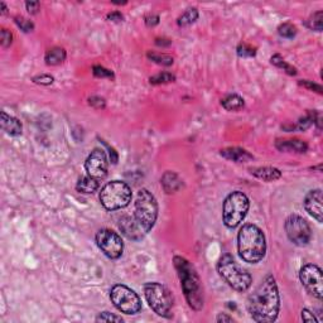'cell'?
I'll list each match as a JSON object with an SVG mask.
<instances>
[{"label": "cell", "instance_id": "6", "mask_svg": "<svg viewBox=\"0 0 323 323\" xmlns=\"http://www.w3.org/2000/svg\"><path fill=\"white\" fill-rule=\"evenodd\" d=\"M144 296L149 307L156 312L158 316L164 318H172L173 296L169 289L161 283L151 282L144 286Z\"/></svg>", "mask_w": 323, "mask_h": 323}, {"label": "cell", "instance_id": "1", "mask_svg": "<svg viewBox=\"0 0 323 323\" xmlns=\"http://www.w3.org/2000/svg\"><path fill=\"white\" fill-rule=\"evenodd\" d=\"M248 311L255 322H274L281 309V297L275 278L268 274L248 298Z\"/></svg>", "mask_w": 323, "mask_h": 323}, {"label": "cell", "instance_id": "29", "mask_svg": "<svg viewBox=\"0 0 323 323\" xmlns=\"http://www.w3.org/2000/svg\"><path fill=\"white\" fill-rule=\"evenodd\" d=\"M278 34L283 38H288V39H292V38H294L297 35L296 25L291 24V23H283V24L279 25Z\"/></svg>", "mask_w": 323, "mask_h": 323}, {"label": "cell", "instance_id": "20", "mask_svg": "<svg viewBox=\"0 0 323 323\" xmlns=\"http://www.w3.org/2000/svg\"><path fill=\"white\" fill-rule=\"evenodd\" d=\"M250 173L255 175L259 179H263L265 182H273L282 177V172L274 167H255L250 168Z\"/></svg>", "mask_w": 323, "mask_h": 323}, {"label": "cell", "instance_id": "44", "mask_svg": "<svg viewBox=\"0 0 323 323\" xmlns=\"http://www.w3.org/2000/svg\"><path fill=\"white\" fill-rule=\"evenodd\" d=\"M170 40L169 39H164V38H157L156 39V44L159 45V47H168L170 45Z\"/></svg>", "mask_w": 323, "mask_h": 323}, {"label": "cell", "instance_id": "7", "mask_svg": "<svg viewBox=\"0 0 323 323\" xmlns=\"http://www.w3.org/2000/svg\"><path fill=\"white\" fill-rule=\"evenodd\" d=\"M131 190L125 182L113 180L101 188L100 202L106 210L116 211L126 207L131 202Z\"/></svg>", "mask_w": 323, "mask_h": 323}, {"label": "cell", "instance_id": "9", "mask_svg": "<svg viewBox=\"0 0 323 323\" xmlns=\"http://www.w3.org/2000/svg\"><path fill=\"white\" fill-rule=\"evenodd\" d=\"M110 299L114 306L125 314H136L142 309V301L138 294L124 284H116L111 288Z\"/></svg>", "mask_w": 323, "mask_h": 323}, {"label": "cell", "instance_id": "38", "mask_svg": "<svg viewBox=\"0 0 323 323\" xmlns=\"http://www.w3.org/2000/svg\"><path fill=\"white\" fill-rule=\"evenodd\" d=\"M40 3L39 2H27L25 3V8H27L28 13L30 14H37L39 12Z\"/></svg>", "mask_w": 323, "mask_h": 323}, {"label": "cell", "instance_id": "13", "mask_svg": "<svg viewBox=\"0 0 323 323\" xmlns=\"http://www.w3.org/2000/svg\"><path fill=\"white\" fill-rule=\"evenodd\" d=\"M108 157L103 149H94L85 162V169L90 177L100 180L108 174Z\"/></svg>", "mask_w": 323, "mask_h": 323}, {"label": "cell", "instance_id": "22", "mask_svg": "<svg viewBox=\"0 0 323 323\" xmlns=\"http://www.w3.org/2000/svg\"><path fill=\"white\" fill-rule=\"evenodd\" d=\"M45 63L48 66H58L66 60V51L61 47H53L45 53Z\"/></svg>", "mask_w": 323, "mask_h": 323}, {"label": "cell", "instance_id": "10", "mask_svg": "<svg viewBox=\"0 0 323 323\" xmlns=\"http://www.w3.org/2000/svg\"><path fill=\"white\" fill-rule=\"evenodd\" d=\"M286 233L289 240L297 246L308 245L312 239L311 226L298 215H291L287 218Z\"/></svg>", "mask_w": 323, "mask_h": 323}, {"label": "cell", "instance_id": "42", "mask_svg": "<svg viewBox=\"0 0 323 323\" xmlns=\"http://www.w3.org/2000/svg\"><path fill=\"white\" fill-rule=\"evenodd\" d=\"M123 14L120 12H113L110 14H108V19L110 22H121L123 20Z\"/></svg>", "mask_w": 323, "mask_h": 323}, {"label": "cell", "instance_id": "34", "mask_svg": "<svg viewBox=\"0 0 323 323\" xmlns=\"http://www.w3.org/2000/svg\"><path fill=\"white\" fill-rule=\"evenodd\" d=\"M33 81H34L35 83H38V85L50 86L52 85L55 78H53V76L51 75H38L35 76V77H33Z\"/></svg>", "mask_w": 323, "mask_h": 323}, {"label": "cell", "instance_id": "21", "mask_svg": "<svg viewBox=\"0 0 323 323\" xmlns=\"http://www.w3.org/2000/svg\"><path fill=\"white\" fill-rule=\"evenodd\" d=\"M99 180L95 178L86 175V177H81L78 179L77 184H76V190L77 192L83 193V195H91V193L96 192L99 188Z\"/></svg>", "mask_w": 323, "mask_h": 323}, {"label": "cell", "instance_id": "33", "mask_svg": "<svg viewBox=\"0 0 323 323\" xmlns=\"http://www.w3.org/2000/svg\"><path fill=\"white\" fill-rule=\"evenodd\" d=\"M96 321L98 322H123V318L110 313V312H101V313L96 317Z\"/></svg>", "mask_w": 323, "mask_h": 323}, {"label": "cell", "instance_id": "15", "mask_svg": "<svg viewBox=\"0 0 323 323\" xmlns=\"http://www.w3.org/2000/svg\"><path fill=\"white\" fill-rule=\"evenodd\" d=\"M119 228L125 235L129 240L133 241H141L146 235V231L142 228L135 217H130V216H124L119 221Z\"/></svg>", "mask_w": 323, "mask_h": 323}, {"label": "cell", "instance_id": "5", "mask_svg": "<svg viewBox=\"0 0 323 323\" xmlns=\"http://www.w3.org/2000/svg\"><path fill=\"white\" fill-rule=\"evenodd\" d=\"M249 207H250V202L246 195L240 191L231 192L225 198L222 206V221L226 227H238L245 218Z\"/></svg>", "mask_w": 323, "mask_h": 323}, {"label": "cell", "instance_id": "36", "mask_svg": "<svg viewBox=\"0 0 323 323\" xmlns=\"http://www.w3.org/2000/svg\"><path fill=\"white\" fill-rule=\"evenodd\" d=\"M0 39H2L3 47L8 48L13 42V34L8 29H2V35H0Z\"/></svg>", "mask_w": 323, "mask_h": 323}, {"label": "cell", "instance_id": "14", "mask_svg": "<svg viewBox=\"0 0 323 323\" xmlns=\"http://www.w3.org/2000/svg\"><path fill=\"white\" fill-rule=\"evenodd\" d=\"M304 208L318 222H323V195L321 190H313L307 193L304 197Z\"/></svg>", "mask_w": 323, "mask_h": 323}, {"label": "cell", "instance_id": "23", "mask_svg": "<svg viewBox=\"0 0 323 323\" xmlns=\"http://www.w3.org/2000/svg\"><path fill=\"white\" fill-rule=\"evenodd\" d=\"M221 105L227 111H239L244 108L245 103H244V99L241 96L236 95V94H230V95L222 99Z\"/></svg>", "mask_w": 323, "mask_h": 323}, {"label": "cell", "instance_id": "31", "mask_svg": "<svg viewBox=\"0 0 323 323\" xmlns=\"http://www.w3.org/2000/svg\"><path fill=\"white\" fill-rule=\"evenodd\" d=\"M93 73L95 77L99 78H109V80H114V78H115L113 71L108 70V68L103 67V66H94Z\"/></svg>", "mask_w": 323, "mask_h": 323}, {"label": "cell", "instance_id": "4", "mask_svg": "<svg viewBox=\"0 0 323 323\" xmlns=\"http://www.w3.org/2000/svg\"><path fill=\"white\" fill-rule=\"evenodd\" d=\"M217 271L221 278L233 289L238 292H246L250 288L253 279L249 271L239 265L228 254L223 255L217 263Z\"/></svg>", "mask_w": 323, "mask_h": 323}, {"label": "cell", "instance_id": "43", "mask_svg": "<svg viewBox=\"0 0 323 323\" xmlns=\"http://www.w3.org/2000/svg\"><path fill=\"white\" fill-rule=\"evenodd\" d=\"M216 321H217L218 323H225V322H234V319L233 317L227 316L226 313H220L217 316V319H216Z\"/></svg>", "mask_w": 323, "mask_h": 323}, {"label": "cell", "instance_id": "18", "mask_svg": "<svg viewBox=\"0 0 323 323\" xmlns=\"http://www.w3.org/2000/svg\"><path fill=\"white\" fill-rule=\"evenodd\" d=\"M220 154L223 158L235 163H246L254 159L253 154H250L248 151H245V149L238 148V147H231V148L222 149Z\"/></svg>", "mask_w": 323, "mask_h": 323}, {"label": "cell", "instance_id": "26", "mask_svg": "<svg viewBox=\"0 0 323 323\" xmlns=\"http://www.w3.org/2000/svg\"><path fill=\"white\" fill-rule=\"evenodd\" d=\"M147 57H148L151 61H153V62L158 63V65H162V66H170L173 65V62H174L172 56L165 55V53L148 52L147 53Z\"/></svg>", "mask_w": 323, "mask_h": 323}, {"label": "cell", "instance_id": "39", "mask_svg": "<svg viewBox=\"0 0 323 323\" xmlns=\"http://www.w3.org/2000/svg\"><path fill=\"white\" fill-rule=\"evenodd\" d=\"M101 143L104 144V146L106 147V148L109 149V154H110V161H111V163H113V164H116V163H118V159H119V156H118V153H116V151L115 149L113 148V147H110L109 146L108 143H106L105 141H101Z\"/></svg>", "mask_w": 323, "mask_h": 323}, {"label": "cell", "instance_id": "17", "mask_svg": "<svg viewBox=\"0 0 323 323\" xmlns=\"http://www.w3.org/2000/svg\"><path fill=\"white\" fill-rule=\"evenodd\" d=\"M161 184L163 190H164V192L170 195V193L178 192V191L183 187V180L180 179V177L177 173L168 170V172H165L164 174H163Z\"/></svg>", "mask_w": 323, "mask_h": 323}, {"label": "cell", "instance_id": "41", "mask_svg": "<svg viewBox=\"0 0 323 323\" xmlns=\"http://www.w3.org/2000/svg\"><path fill=\"white\" fill-rule=\"evenodd\" d=\"M146 24L148 27H156L159 24V17L157 14H148L146 17Z\"/></svg>", "mask_w": 323, "mask_h": 323}, {"label": "cell", "instance_id": "30", "mask_svg": "<svg viewBox=\"0 0 323 323\" xmlns=\"http://www.w3.org/2000/svg\"><path fill=\"white\" fill-rule=\"evenodd\" d=\"M238 52L239 57H243V58H250L254 57L256 55V48L253 47L250 44H246V43H240L236 50Z\"/></svg>", "mask_w": 323, "mask_h": 323}, {"label": "cell", "instance_id": "24", "mask_svg": "<svg viewBox=\"0 0 323 323\" xmlns=\"http://www.w3.org/2000/svg\"><path fill=\"white\" fill-rule=\"evenodd\" d=\"M198 18V12L196 8H190V9L186 10L177 20L178 27H188L192 23H195Z\"/></svg>", "mask_w": 323, "mask_h": 323}, {"label": "cell", "instance_id": "3", "mask_svg": "<svg viewBox=\"0 0 323 323\" xmlns=\"http://www.w3.org/2000/svg\"><path fill=\"white\" fill-rule=\"evenodd\" d=\"M173 263L179 276L180 286H182L188 306L195 311H200L203 307V294L197 271L193 265H191L190 261L182 256H174Z\"/></svg>", "mask_w": 323, "mask_h": 323}, {"label": "cell", "instance_id": "25", "mask_svg": "<svg viewBox=\"0 0 323 323\" xmlns=\"http://www.w3.org/2000/svg\"><path fill=\"white\" fill-rule=\"evenodd\" d=\"M270 61L274 66H276L278 68H282V70H283L286 73H288L289 76L297 75V68L293 67V66H291L289 63H287L281 55H274L273 57L270 58Z\"/></svg>", "mask_w": 323, "mask_h": 323}, {"label": "cell", "instance_id": "19", "mask_svg": "<svg viewBox=\"0 0 323 323\" xmlns=\"http://www.w3.org/2000/svg\"><path fill=\"white\" fill-rule=\"evenodd\" d=\"M0 123H2L3 130H4L7 134H9V135L18 136L22 134V130H23L22 123H20L17 118L8 115V114L4 113V111L2 113V120H0Z\"/></svg>", "mask_w": 323, "mask_h": 323}, {"label": "cell", "instance_id": "32", "mask_svg": "<svg viewBox=\"0 0 323 323\" xmlns=\"http://www.w3.org/2000/svg\"><path fill=\"white\" fill-rule=\"evenodd\" d=\"M15 24H17L24 33H29L34 29V24L24 17H15Z\"/></svg>", "mask_w": 323, "mask_h": 323}, {"label": "cell", "instance_id": "8", "mask_svg": "<svg viewBox=\"0 0 323 323\" xmlns=\"http://www.w3.org/2000/svg\"><path fill=\"white\" fill-rule=\"evenodd\" d=\"M134 217L142 226V228L146 231V234H148L153 228L157 217H158V202H157L156 197L146 188L139 191L138 196H136Z\"/></svg>", "mask_w": 323, "mask_h": 323}, {"label": "cell", "instance_id": "28", "mask_svg": "<svg viewBox=\"0 0 323 323\" xmlns=\"http://www.w3.org/2000/svg\"><path fill=\"white\" fill-rule=\"evenodd\" d=\"M174 81H175V76L169 72L157 73V75L152 76V77L149 78V82H151L152 85H164V83L174 82Z\"/></svg>", "mask_w": 323, "mask_h": 323}, {"label": "cell", "instance_id": "27", "mask_svg": "<svg viewBox=\"0 0 323 323\" xmlns=\"http://www.w3.org/2000/svg\"><path fill=\"white\" fill-rule=\"evenodd\" d=\"M307 27L312 30H316V32H321L323 27V12L318 10V12L314 13L313 15L309 17V19L307 20Z\"/></svg>", "mask_w": 323, "mask_h": 323}, {"label": "cell", "instance_id": "12", "mask_svg": "<svg viewBox=\"0 0 323 323\" xmlns=\"http://www.w3.org/2000/svg\"><path fill=\"white\" fill-rule=\"evenodd\" d=\"M299 279L304 288L316 297L317 299L323 298V275L319 266L314 264H307L299 271Z\"/></svg>", "mask_w": 323, "mask_h": 323}, {"label": "cell", "instance_id": "35", "mask_svg": "<svg viewBox=\"0 0 323 323\" xmlns=\"http://www.w3.org/2000/svg\"><path fill=\"white\" fill-rule=\"evenodd\" d=\"M298 83L301 86H303V87H306L307 90L316 91V93L319 94V95L322 94V87H321V85H318V83H314V82H312V81H308V80H301Z\"/></svg>", "mask_w": 323, "mask_h": 323}, {"label": "cell", "instance_id": "45", "mask_svg": "<svg viewBox=\"0 0 323 323\" xmlns=\"http://www.w3.org/2000/svg\"><path fill=\"white\" fill-rule=\"evenodd\" d=\"M0 7H2V9H3V10H2V13H3V14H7V12H8V10H7V7H5V4H4V3H2V4H0Z\"/></svg>", "mask_w": 323, "mask_h": 323}, {"label": "cell", "instance_id": "37", "mask_svg": "<svg viewBox=\"0 0 323 323\" xmlns=\"http://www.w3.org/2000/svg\"><path fill=\"white\" fill-rule=\"evenodd\" d=\"M88 104H90L94 109H105L106 105L105 100H104L103 98H100V96H91V98L88 99Z\"/></svg>", "mask_w": 323, "mask_h": 323}, {"label": "cell", "instance_id": "40", "mask_svg": "<svg viewBox=\"0 0 323 323\" xmlns=\"http://www.w3.org/2000/svg\"><path fill=\"white\" fill-rule=\"evenodd\" d=\"M302 319H303L304 322H318V319L316 318L313 312H311L309 309H303V311H302Z\"/></svg>", "mask_w": 323, "mask_h": 323}, {"label": "cell", "instance_id": "2", "mask_svg": "<svg viewBox=\"0 0 323 323\" xmlns=\"http://www.w3.org/2000/svg\"><path fill=\"white\" fill-rule=\"evenodd\" d=\"M239 255L244 261L256 264L265 256L266 241L264 233L253 223H246L238 235Z\"/></svg>", "mask_w": 323, "mask_h": 323}, {"label": "cell", "instance_id": "11", "mask_svg": "<svg viewBox=\"0 0 323 323\" xmlns=\"http://www.w3.org/2000/svg\"><path fill=\"white\" fill-rule=\"evenodd\" d=\"M96 244L99 249L108 256L109 259H119L123 254L124 243L120 236L113 230L103 228L96 234Z\"/></svg>", "mask_w": 323, "mask_h": 323}, {"label": "cell", "instance_id": "16", "mask_svg": "<svg viewBox=\"0 0 323 323\" xmlns=\"http://www.w3.org/2000/svg\"><path fill=\"white\" fill-rule=\"evenodd\" d=\"M275 147L281 152H294V153H306L308 151V146L306 142L299 139H278Z\"/></svg>", "mask_w": 323, "mask_h": 323}]
</instances>
